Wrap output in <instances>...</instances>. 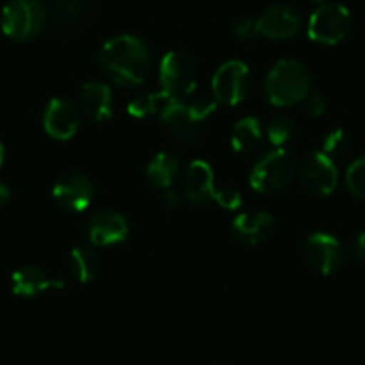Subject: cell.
<instances>
[{"mask_svg":"<svg viewBox=\"0 0 365 365\" xmlns=\"http://www.w3.org/2000/svg\"><path fill=\"white\" fill-rule=\"evenodd\" d=\"M104 76L120 88H136L145 83L150 72V51L135 34L110 38L99 51Z\"/></svg>","mask_w":365,"mask_h":365,"instance_id":"6da1fadb","label":"cell"},{"mask_svg":"<svg viewBox=\"0 0 365 365\" xmlns=\"http://www.w3.org/2000/svg\"><path fill=\"white\" fill-rule=\"evenodd\" d=\"M215 110L217 103L210 97L172 101L161 110V122L179 143H194L201 138Z\"/></svg>","mask_w":365,"mask_h":365,"instance_id":"7a4b0ae2","label":"cell"},{"mask_svg":"<svg viewBox=\"0 0 365 365\" xmlns=\"http://www.w3.org/2000/svg\"><path fill=\"white\" fill-rule=\"evenodd\" d=\"M312 91V73L303 61L279 59L265 77V97L272 106L289 108L301 103Z\"/></svg>","mask_w":365,"mask_h":365,"instance_id":"3957f363","label":"cell"},{"mask_svg":"<svg viewBox=\"0 0 365 365\" xmlns=\"http://www.w3.org/2000/svg\"><path fill=\"white\" fill-rule=\"evenodd\" d=\"M296 172V160L285 149H270L252 163L249 185L258 194H278L292 182Z\"/></svg>","mask_w":365,"mask_h":365,"instance_id":"277c9868","label":"cell"},{"mask_svg":"<svg viewBox=\"0 0 365 365\" xmlns=\"http://www.w3.org/2000/svg\"><path fill=\"white\" fill-rule=\"evenodd\" d=\"M158 81H160V91L167 103L190 99L197 88V66L194 59L185 52L170 51L161 58Z\"/></svg>","mask_w":365,"mask_h":365,"instance_id":"5b68a950","label":"cell"},{"mask_svg":"<svg viewBox=\"0 0 365 365\" xmlns=\"http://www.w3.org/2000/svg\"><path fill=\"white\" fill-rule=\"evenodd\" d=\"M47 8L40 0H9L2 9L0 27L13 41H31L47 26Z\"/></svg>","mask_w":365,"mask_h":365,"instance_id":"8992f818","label":"cell"},{"mask_svg":"<svg viewBox=\"0 0 365 365\" xmlns=\"http://www.w3.org/2000/svg\"><path fill=\"white\" fill-rule=\"evenodd\" d=\"M252 76L249 66L240 59L224 61L212 77V96L217 104L238 106L249 97Z\"/></svg>","mask_w":365,"mask_h":365,"instance_id":"52a82bcc","label":"cell"},{"mask_svg":"<svg viewBox=\"0 0 365 365\" xmlns=\"http://www.w3.org/2000/svg\"><path fill=\"white\" fill-rule=\"evenodd\" d=\"M351 31V13L346 6L336 2H324L308 19L307 33L314 43L331 45L346 40Z\"/></svg>","mask_w":365,"mask_h":365,"instance_id":"ba28073f","label":"cell"},{"mask_svg":"<svg viewBox=\"0 0 365 365\" xmlns=\"http://www.w3.org/2000/svg\"><path fill=\"white\" fill-rule=\"evenodd\" d=\"M301 187L314 197H328L339 185V170L331 156L322 150L308 153L297 167Z\"/></svg>","mask_w":365,"mask_h":365,"instance_id":"9c48e42d","label":"cell"},{"mask_svg":"<svg viewBox=\"0 0 365 365\" xmlns=\"http://www.w3.org/2000/svg\"><path fill=\"white\" fill-rule=\"evenodd\" d=\"M304 259L308 267L322 276L335 274L346 262V249L340 240L324 231H315L304 242Z\"/></svg>","mask_w":365,"mask_h":365,"instance_id":"30bf717a","label":"cell"},{"mask_svg":"<svg viewBox=\"0 0 365 365\" xmlns=\"http://www.w3.org/2000/svg\"><path fill=\"white\" fill-rule=\"evenodd\" d=\"M96 187L83 172H66L52 187V199L68 213H81L91 205Z\"/></svg>","mask_w":365,"mask_h":365,"instance_id":"8fae6325","label":"cell"},{"mask_svg":"<svg viewBox=\"0 0 365 365\" xmlns=\"http://www.w3.org/2000/svg\"><path fill=\"white\" fill-rule=\"evenodd\" d=\"M81 125V111L73 101L66 97H52L43 111V129L52 140L68 142L77 135Z\"/></svg>","mask_w":365,"mask_h":365,"instance_id":"7c38bea8","label":"cell"},{"mask_svg":"<svg viewBox=\"0 0 365 365\" xmlns=\"http://www.w3.org/2000/svg\"><path fill=\"white\" fill-rule=\"evenodd\" d=\"M301 15L297 9L287 4H274L256 19L259 36L272 41H287L297 36L301 31Z\"/></svg>","mask_w":365,"mask_h":365,"instance_id":"4fadbf2b","label":"cell"},{"mask_svg":"<svg viewBox=\"0 0 365 365\" xmlns=\"http://www.w3.org/2000/svg\"><path fill=\"white\" fill-rule=\"evenodd\" d=\"M86 237L93 247H110L128 240L129 222L117 210H101L88 220Z\"/></svg>","mask_w":365,"mask_h":365,"instance_id":"5bb4252c","label":"cell"},{"mask_svg":"<svg viewBox=\"0 0 365 365\" xmlns=\"http://www.w3.org/2000/svg\"><path fill=\"white\" fill-rule=\"evenodd\" d=\"M215 172L205 160H194L182 174V194L194 206H208L215 197Z\"/></svg>","mask_w":365,"mask_h":365,"instance_id":"9a60e30c","label":"cell"},{"mask_svg":"<svg viewBox=\"0 0 365 365\" xmlns=\"http://www.w3.org/2000/svg\"><path fill=\"white\" fill-rule=\"evenodd\" d=\"M79 103L83 113L91 122L103 124V122H108L113 117V91H111L110 84L103 83V81H88V83H84L79 91Z\"/></svg>","mask_w":365,"mask_h":365,"instance_id":"2e32d148","label":"cell"},{"mask_svg":"<svg viewBox=\"0 0 365 365\" xmlns=\"http://www.w3.org/2000/svg\"><path fill=\"white\" fill-rule=\"evenodd\" d=\"M274 231V217L263 210L238 213L231 222V233L240 244L258 245Z\"/></svg>","mask_w":365,"mask_h":365,"instance_id":"e0dca14e","label":"cell"},{"mask_svg":"<svg viewBox=\"0 0 365 365\" xmlns=\"http://www.w3.org/2000/svg\"><path fill=\"white\" fill-rule=\"evenodd\" d=\"M61 279L51 278L41 267L24 265L11 274V292L16 297L33 299L51 289H63Z\"/></svg>","mask_w":365,"mask_h":365,"instance_id":"ac0fdd59","label":"cell"},{"mask_svg":"<svg viewBox=\"0 0 365 365\" xmlns=\"http://www.w3.org/2000/svg\"><path fill=\"white\" fill-rule=\"evenodd\" d=\"M179 170L181 167H179L178 158L161 150V153L154 154L147 163L145 179L156 190H168L178 179Z\"/></svg>","mask_w":365,"mask_h":365,"instance_id":"d6986e66","label":"cell"},{"mask_svg":"<svg viewBox=\"0 0 365 365\" xmlns=\"http://www.w3.org/2000/svg\"><path fill=\"white\" fill-rule=\"evenodd\" d=\"M68 267L73 278L79 283H90L97 278L101 259L91 244H79L70 251Z\"/></svg>","mask_w":365,"mask_h":365,"instance_id":"ffe728a7","label":"cell"},{"mask_svg":"<svg viewBox=\"0 0 365 365\" xmlns=\"http://www.w3.org/2000/svg\"><path fill=\"white\" fill-rule=\"evenodd\" d=\"M263 125L256 117H244L235 124L231 131V149L237 154H251L263 140Z\"/></svg>","mask_w":365,"mask_h":365,"instance_id":"44dd1931","label":"cell"},{"mask_svg":"<svg viewBox=\"0 0 365 365\" xmlns=\"http://www.w3.org/2000/svg\"><path fill=\"white\" fill-rule=\"evenodd\" d=\"M84 13L83 0H51L47 15L61 29L76 26Z\"/></svg>","mask_w":365,"mask_h":365,"instance_id":"7402d4cb","label":"cell"},{"mask_svg":"<svg viewBox=\"0 0 365 365\" xmlns=\"http://www.w3.org/2000/svg\"><path fill=\"white\" fill-rule=\"evenodd\" d=\"M163 103H167V99L161 91H142L128 103V113L136 120H147L163 110Z\"/></svg>","mask_w":365,"mask_h":365,"instance_id":"603a6c76","label":"cell"},{"mask_svg":"<svg viewBox=\"0 0 365 365\" xmlns=\"http://www.w3.org/2000/svg\"><path fill=\"white\" fill-rule=\"evenodd\" d=\"M263 133H265L267 140H269L274 149H283L294 138V135H296V124H294V120L289 115H274L267 122Z\"/></svg>","mask_w":365,"mask_h":365,"instance_id":"cb8c5ba5","label":"cell"},{"mask_svg":"<svg viewBox=\"0 0 365 365\" xmlns=\"http://www.w3.org/2000/svg\"><path fill=\"white\" fill-rule=\"evenodd\" d=\"M346 187L351 195L365 201V156L358 158L346 172Z\"/></svg>","mask_w":365,"mask_h":365,"instance_id":"d4e9b609","label":"cell"},{"mask_svg":"<svg viewBox=\"0 0 365 365\" xmlns=\"http://www.w3.org/2000/svg\"><path fill=\"white\" fill-rule=\"evenodd\" d=\"M351 145V136L346 129L336 128L326 133L324 140H322V153L328 156H342L347 153Z\"/></svg>","mask_w":365,"mask_h":365,"instance_id":"484cf974","label":"cell"},{"mask_svg":"<svg viewBox=\"0 0 365 365\" xmlns=\"http://www.w3.org/2000/svg\"><path fill=\"white\" fill-rule=\"evenodd\" d=\"M213 201H215L222 210H227V212H237V210L242 208L244 199H242L240 190H237L235 187H226L215 192Z\"/></svg>","mask_w":365,"mask_h":365,"instance_id":"4316f807","label":"cell"},{"mask_svg":"<svg viewBox=\"0 0 365 365\" xmlns=\"http://www.w3.org/2000/svg\"><path fill=\"white\" fill-rule=\"evenodd\" d=\"M301 106H303L304 115L312 118H319L328 111V101L324 99L322 93L319 91H310L303 101H301Z\"/></svg>","mask_w":365,"mask_h":365,"instance_id":"83f0119b","label":"cell"},{"mask_svg":"<svg viewBox=\"0 0 365 365\" xmlns=\"http://www.w3.org/2000/svg\"><path fill=\"white\" fill-rule=\"evenodd\" d=\"M233 33L238 40L245 41V43H247V41H252L256 36H259L258 27H256V20L249 19V16L240 19L237 24H235Z\"/></svg>","mask_w":365,"mask_h":365,"instance_id":"f1b7e54d","label":"cell"},{"mask_svg":"<svg viewBox=\"0 0 365 365\" xmlns=\"http://www.w3.org/2000/svg\"><path fill=\"white\" fill-rule=\"evenodd\" d=\"M351 252H353V256L358 262L365 263V231L356 235V238L353 240V245H351Z\"/></svg>","mask_w":365,"mask_h":365,"instance_id":"f546056e","label":"cell"},{"mask_svg":"<svg viewBox=\"0 0 365 365\" xmlns=\"http://www.w3.org/2000/svg\"><path fill=\"white\" fill-rule=\"evenodd\" d=\"M161 201H163V206L168 210H174L181 205V197L175 190L168 188V190H163V195H161Z\"/></svg>","mask_w":365,"mask_h":365,"instance_id":"4dcf8cb0","label":"cell"},{"mask_svg":"<svg viewBox=\"0 0 365 365\" xmlns=\"http://www.w3.org/2000/svg\"><path fill=\"white\" fill-rule=\"evenodd\" d=\"M9 197H11V190H9V187L8 185H4V182H0V208L8 205Z\"/></svg>","mask_w":365,"mask_h":365,"instance_id":"1f68e13d","label":"cell"},{"mask_svg":"<svg viewBox=\"0 0 365 365\" xmlns=\"http://www.w3.org/2000/svg\"><path fill=\"white\" fill-rule=\"evenodd\" d=\"M4 158H6V149L4 145H2V142H0V167H2V163H4Z\"/></svg>","mask_w":365,"mask_h":365,"instance_id":"d6a6232c","label":"cell"},{"mask_svg":"<svg viewBox=\"0 0 365 365\" xmlns=\"http://www.w3.org/2000/svg\"><path fill=\"white\" fill-rule=\"evenodd\" d=\"M315 2H317V4L321 6V4H324V2H328V0H315Z\"/></svg>","mask_w":365,"mask_h":365,"instance_id":"836d02e7","label":"cell"},{"mask_svg":"<svg viewBox=\"0 0 365 365\" xmlns=\"http://www.w3.org/2000/svg\"><path fill=\"white\" fill-rule=\"evenodd\" d=\"M83 2H84V0H83Z\"/></svg>","mask_w":365,"mask_h":365,"instance_id":"e575fe53","label":"cell"}]
</instances>
